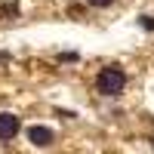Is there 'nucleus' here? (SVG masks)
I'll return each mask as SVG.
<instances>
[{
  "mask_svg": "<svg viewBox=\"0 0 154 154\" xmlns=\"http://www.w3.org/2000/svg\"><path fill=\"white\" fill-rule=\"evenodd\" d=\"M123 86H126V71L120 65H105V68H99L96 74V89L102 96H120L123 93Z\"/></svg>",
  "mask_w": 154,
  "mask_h": 154,
  "instance_id": "nucleus-1",
  "label": "nucleus"
},
{
  "mask_svg": "<svg viewBox=\"0 0 154 154\" xmlns=\"http://www.w3.org/2000/svg\"><path fill=\"white\" fill-rule=\"evenodd\" d=\"M59 62H77V53H62Z\"/></svg>",
  "mask_w": 154,
  "mask_h": 154,
  "instance_id": "nucleus-7",
  "label": "nucleus"
},
{
  "mask_svg": "<svg viewBox=\"0 0 154 154\" xmlns=\"http://www.w3.org/2000/svg\"><path fill=\"white\" fill-rule=\"evenodd\" d=\"M19 130H22V120L16 114H9V111L0 114V139H3V142H12V139L19 136Z\"/></svg>",
  "mask_w": 154,
  "mask_h": 154,
  "instance_id": "nucleus-2",
  "label": "nucleus"
},
{
  "mask_svg": "<svg viewBox=\"0 0 154 154\" xmlns=\"http://www.w3.org/2000/svg\"><path fill=\"white\" fill-rule=\"evenodd\" d=\"M86 3H89V6H96V9H105V6L114 3V0H86Z\"/></svg>",
  "mask_w": 154,
  "mask_h": 154,
  "instance_id": "nucleus-6",
  "label": "nucleus"
},
{
  "mask_svg": "<svg viewBox=\"0 0 154 154\" xmlns=\"http://www.w3.org/2000/svg\"><path fill=\"white\" fill-rule=\"evenodd\" d=\"M0 16H3V19H9V16L16 19V16H19V6H16V3H3V6H0Z\"/></svg>",
  "mask_w": 154,
  "mask_h": 154,
  "instance_id": "nucleus-4",
  "label": "nucleus"
},
{
  "mask_svg": "<svg viewBox=\"0 0 154 154\" xmlns=\"http://www.w3.org/2000/svg\"><path fill=\"white\" fill-rule=\"evenodd\" d=\"M139 22H142V28H145V31H154V16H142Z\"/></svg>",
  "mask_w": 154,
  "mask_h": 154,
  "instance_id": "nucleus-5",
  "label": "nucleus"
},
{
  "mask_svg": "<svg viewBox=\"0 0 154 154\" xmlns=\"http://www.w3.org/2000/svg\"><path fill=\"white\" fill-rule=\"evenodd\" d=\"M28 139H31V145H37V148H49V145L56 142V133L49 130V126H31Z\"/></svg>",
  "mask_w": 154,
  "mask_h": 154,
  "instance_id": "nucleus-3",
  "label": "nucleus"
}]
</instances>
